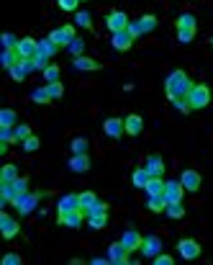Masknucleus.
<instances>
[{
    "mask_svg": "<svg viewBox=\"0 0 213 265\" xmlns=\"http://www.w3.org/2000/svg\"><path fill=\"white\" fill-rule=\"evenodd\" d=\"M95 201H98V196H95V193H90V190H87V193H80V209L87 211Z\"/></svg>",
    "mask_w": 213,
    "mask_h": 265,
    "instance_id": "obj_40",
    "label": "nucleus"
},
{
    "mask_svg": "<svg viewBox=\"0 0 213 265\" xmlns=\"http://www.w3.org/2000/svg\"><path fill=\"white\" fill-rule=\"evenodd\" d=\"M80 3H85V0H80Z\"/></svg>",
    "mask_w": 213,
    "mask_h": 265,
    "instance_id": "obj_53",
    "label": "nucleus"
},
{
    "mask_svg": "<svg viewBox=\"0 0 213 265\" xmlns=\"http://www.w3.org/2000/svg\"><path fill=\"white\" fill-rule=\"evenodd\" d=\"M144 190H146V196H162L164 193V180L162 178H149Z\"/></svg>",
    "mask_w": 213,
    "mask_h": 265,
    "instance_id": "obj_24",
    "label": "nucleus"
},
{
    "mask_svg": "<svg viewBox=\"0 0 213 265\" xmlns=\"http://www.w3.org/2000/svg\"><path fill=\"white\" fill-rule=\"evenodd\" d=\"M36 201H39V193H21L16 201H13V206L18 209L21 216H28V214L36 209Z\"/></svg>",
    "mask_w": 213,
    "mask_h": 265,
    "instance_id": "obj_5",
    "label": "nucleus"
},
{
    "mask_svg": "<svg viewBox=\"0 0 213 265\" xmlns=\"http://www.w3.org/2000/svg\"><path fill=\"white\" fill-rule=\"evenodd\" d=\"M129 255H131V253L126 250L124 242H116V245L108 247V260L116 263V265H126V263H129Z\"/></svg>",
    "mask_w": 213,
    "mask_h": 265,
    "instance_id": "obj_11",
    "label": "nucleus"
},
{
    "mask_svg": "<svg viewBox=\"0 0 213 265\" xmlns=\"http://www.w3.org/2000/svg\"><path fill=\"white\" fill-rule=\"evenodd\" d=\"M18 60H21V54H18L16 49H3V57H0V65H3L5 70H10L13 65H18Z\"/></svg>",
    "mask_w": 213,
    "mask_h": 265,
    "instance_id": "obj_23",
    "label": "nucleus"
},
{
    "mask_svg": "<svg viewBox=\"0 0 213 265\" xmlns=\"http://www.w3.org/2000/svg\"><path fill=\"white\" fill-rule=\"evenodd\" d=\"M18 41H21V39H16L13 34H3V49H16Z\"/></svg>",
    "mask_w": 213,
    "mask_h": 265,
    "instance_id": "obj_48",
    "label": "nucleus"
},
{
    "mask_svg": "<svg viewBox=\"0 0 213 265\" xmlns=\"http://www.w3.org/2000/svg\"><path fill=\"white\" fill-rule=\"evenodd\" d=\"M149 178H151L149 170H146V168H139V170L134 173V178H131V180H134V185H136V188H146Z\"/></svg>",
    "mask_w": 213,
    "mask_h": 265,
    "instance_id": "obj_28",
    "label": "nucleus"
},
{
    "mask_svg": "<svg viewBox=\"0 0 213 265\" xmlns=\"http://www.w3.org/2000/svg\"><path fill=\"white\" fill-rule=\"evenodd\" d=\"M87 214L82 211V209H77V211H70V214H65V216H57V222L62 224V227H70V229H77V227H82V219H85Z\"/></svg>",
    "mask_w": 213,
    "mask_h": 265,
    "instance_id": "obj_13",
    "label": "nucleus"
},
{
    "mask_svg": "<svg viewBox=\"0 0 213 265\" xmlns=\"http://www.w3.org/2000/svg\"><path fill=\"white\" fill-rule=\"evenodd\" d=\"M164 206H167L164 193H162V196H149V201H146V209H149V211H154V214L164 211Z\"/></svg>",
    "mask_w": 213,
    "mask_h": 265,
    "instance_id": "obj_26",
    "label": "nucleus"
},
{
    "mask_svg": "<svg viewBox=\"0 0 213 265\" xmlns=\"http://www.w3.org/2000/svg\"><path fill=\"white\" fill-rule=\"evenodd\" d=\"M21 175H18V168L16 165H5L3 173H0V180H5V183H13V180H18Z\"/></svg>",
    "mask_w": 213,
    "mask_h": 265,
    "instance_id": "obj_29",
    "label": "nucleus"
},
{
    "mask_svg": "<svg viewBox=\"0 0 213 265\" xmlns=\"http://www.w3.org/2000/svg\"><path fill=\"white\" fill-rule=\"evenodd\" d=\"M49 39L57 44V47H70V41L74 39V28H72V26L57 28V31H52V34H49Z\"/></svg>",
    "mask_w": 213,
    "mask_h": 265,
    "instance_id": "obj_14",
    "label": "nucleus"
},
{
    "mask_svg": "<svg viewBox=\"0 0 213 265\" xmlns=\"http://www.w3.org/2000/svg\"><path fill=\"white\" fill-rule=\"evenodd\" d=\"M211 44H213V39H211Z\"/></svg>",
    "mask_w": 213,
    "mask_h": 265,
    "instance_id": "obj_54",
    "label": "nucleus"
},
{
    "mask_svg": "<svg viewBox=\"0 0 213 265\" xmlns=\"http://www.w3.org/2000/svg\"><path fill=\"white\" fill-rule=\"evenodd\" d=\"M0 196H3V201L13 203V201L18 198V190H16V185H13V183H5V180H0Z\"/></svg>",
    "mask_w": 213,
    "mask_h": 265,
    "instance_id": "obj_22",
    "label": "nucleus"
},
{
    "mask_svg": "<svg viewBox=\"0 0 213 265\" xmlns=\"http://www.w3.org/2000/svg\"><path fill=\"white\" fill-rule=\"evenodd\" d=\"M13 131H16V142H23V139L31 137V126H28V124H16Z\"/></svg>",
    "mask_w": 213,
    "mask_h": 265,
    "instance_id": "obj_35",
    "label": "nucleus"
},
{
    "mask_svg": "<svg viewBox=\"0 0 213 265\" xmlns=\"http://www.w3.org/2000/svg\"><path fill=\"white\" fill-rule=\"evenodd\" d=\"M100 65L95 60H90V57H74V70H98Z\"/></svg>",
    "mask_w": 213,
    "mask_h": 265,
    "instance_id": "obj_27",
    "label": "nucleus"
},
{
    "mask_svg": "<svg viewBox=\"0 0 213 265\" xmlns=\"http://www.w3.org/2000/svg\"><path fill=\"white\" fill-rule=\"evenodd\" d=\"M111 44H113V49H118V52H129L131 44H134V36L129 34V28H124V31H116L113 34Z\"/></svg>",
    "mask_w": 213,
    "mask_h": 265,
    "instance_id": "obj_15",
    "label": "nucleus"
},
{
    "mask_svg": "<svg viewBox=\"0 0 213 265\" xmlns=\"http://www.w3.org/2000/svg\"><path fill=\"white\" fill-rule=\"evenodd\" d=\"M129 16L124 10H113V13H108V18H105V26H108V31L111 34H116V31H124V28H129Z\"/></svg>",
    "mask_w": 213,
    "mask_h": 265,
    "instance_id": "obj_4",
    "label": "nucleus"
},
{
    "mask_svg": "<svg viewBox=\"0 0 213 265\" xmlns=\"http://www.w3.org/2000/svg\"><path fill=\"white\" fill-rule=\"evenodd\" d=\"M70 147H72V155H85L87 152V139L85 137H74Z\"/></svg>",
    "mask_w": 213,
    "mask_h": 265,
    "instance_id": "obj_32",
    "label": "nucleus"
},
{
    "mask_svg": "<svg viewBox=\"0 0 213 265\" xmlns=\"http://www.w3.org/2000/svg\"><path fill=\"white\" fill-rule=\"evenodd\" d=\"M177 253L182 260H195L198 255H201V245H198L195 240H180L177 242Z\"/></svg>",
    "mask_w": 213,
    "mask_h": 265,
    "instance_id": "obj_8",
    "label": "nucleus"
},
{
    "mask_svg": "<svg viewBox=\"0 0 213 265\" xmlns=\"http://www.w3.org/2000/svg\"><path fill=\"white\" fill-rule=\"evenodd\" d=\"M67 49H70V52H72L74 57H80V54H82V49H85V41H82V39H77V36H74V39L70 41V47H67Z\"/></svg>",
    "mask_w": 213,
    "mask_h": 265,
    "instance_id": "obj_45",
    "label": "nucleus"
},
{
    "mask_svg": "<svg viewBox=\"0 0 213 265\" xmlns=\"http://www.w3.org/2000/svg\"><path fill=\"white\" fill-rule=\"evenodd\" d=\"M188 100H190L193 111H195V108H206L208 103H211V90H208V85H193L190 93H188Z\"/></svg>",
    "mask_w": 213,
    "mask_h": 265,
    "instance_id": "obj_2",
    "label": "nucleus"
},
{
    "mask_svg": "<svg viewBox=\"0 0 213 265\" xmlns=\"http://www.w3.org/2000/svg\"><path fill=\"white\" fill-rule=\"evenodd\" d=\"M13 185H16L18 196H21V193H28V180H26V178H18V180H13Z\"/></svg>",
    "mask_w": 213,
    "mask_h": 265,
    "instance_id": "obj_50",
    "label": "nucleus"
},
{
    "mask_svg": "<svg viewBox=\"0 0 213 265\" xmlns=\"http://www.w3.org/2000/svg\"><path fill=\"white\" fill-rule=\"evenodd\" d=\"M190 88H193V83H190V78H188L182 70L170 72L167 80H164V90H167V98H170V100H172V98H188Z\"/></svg>",
    "mask_w": 213,
    "mask_h": 265,
    "instance_id": "obj_1",
    "label": "nucleus"
},
{
    "mask_svg": "<svg viewBox=\"0 0 213 265\" xmlns=\"http://www.w3.org/2000/svg\"><path fill=\"white\" fill-rule=\"evenodd\" d=\"M16 52H18L21 57H36V52H39V41L31 39V36H23V39L18 41Z\"/></svg>",
    "mask_w": 213,
    "mask_h": 265,
    "instance_id": "obj_18",
    "label": "nucleus"
},
{
    "mask_svg": "<svg viewBox=\"0 0 213 265\" xmlns=\"http://www.w3.org/2000/svg\"><path fill=\"white\" fill-rule=\"evenodd\" d=\"M70 170H72V173H85V170H90V157H87V152H85V155H72Z\"/></svg>",
    "mask_w": 213,
    "mask_h": 265,
    "instance_id": "obj_21",
    "label": "nucleus"
},
{
    "mask_svg": "<svg viewBox=\"0 0 213 265\" xmlns=\"http://www.w3.org/2000/svg\"><path fill=\"white\" fill-rule=\"evenodd\" d=\"M154 263H157V265H172V258L164 255V253H159V255L154 258Z\"/></svg>",
    "mask_w": 213,
    "mask_h": 265,
    "instance_id": "obj_51",
    "label": "nucleus"
},
{
    "mask_svg": "<svg viewBox=\"0 0 213 265\" xmlns=\"http://www.w3.org/2000/svg\"><path fill=\"white\" fill-rule=\"evenodd\" d=\"M90 21H93V18H90V13H87V10H77V13H74V23H77V26L90 28V26H93Z\"/></svg>",
    "mask_w": 213,
    "mask_h": 265,
    "instance_id": "obj_38",
    "label": "nucleus"
},
{
    "mask_svg": "<svg viewBox=\"0 0 213 265\" xmlns=\"http://www.w3.org/2000/svg\"><path fill=\"white\" fill-rule=\"evenodd\" d=\"M21 147H23V152H36V150H39V137H34V134H31L28 139H23V142H21Z\"/></svg>",
    "mask_w": 213,
    "mask_h": 265,
    "instance_id": "obj_44",
    "label": "nucleus"
},
{
    "mask_svg": "<svg viewBox=\"0 0 213 265\" xmlns=\"http://www.w3.org/2000/svg\"><path fill=\"white\" fill-rule=\"evenodd\" d=\"M87 216H100V214H108V203H103V201H95L90 209L85 211Z\"/></svg>",
    "mask_w": 213,
    "mask_h": 265,
    "instance_id": "obj_36",
    "label": "nucleus"
},
{
    "mask_svg": "<svg viewBox=\"0 0 213 265\" xmlns=\"http://www.w3.org/2000/svg\"><path fill=\"white\" fill-rule=\"evenodd\" d=\"M77 209H80V196H74V193L62 196V198H59V203H57V214L59 216H65L70 211H77Z\"/></svg>",
    "mask_w": 213,
    "mask_h": 265,
    "instance_id": "obj_10",
    "label": "nucleus"
},
{
    "mask_svg": "<svg viewBox=\"0 0 213 265\" xmlns=\"http://www.w3.org/2000/svg\"><path fill=\"white\" fill-rule=\"evenodd\" d=\"M103 131H105V134H108L111 139H118V137H124L126 124H124V119H116V116H111V119H105Z\"/></svg>",
    "mask_w": 213,
    "mask_h": 265,
    "instance_id": "obj_9",
    "label": "nucleus"
},
{
    "mask_svg": "<svg viewBox=\"0 0 213 265\" xmlns=\"http://www.w3.org/2000/svg\"><path fill=\"white\" fill-rule=\"evenodd\" d=\"M31 100H34V103H49V100H52V95H49V90H47V85L36 88V90L31 93Z\"/></svg>",
    "mask_w": 213,
    "mask_h": 265,
    "instance_id": "obj_31",
    "label": "nucleus"
},
{
    "mask_svg": "<svg viewBox=\"0 0 213 265\" xmlns=\"http://www.w3.org/2000/svg\"><path fill=\"white\" fill-rule=\"evenodd\" d=\"M172 106H175L180 113H190V111H193V106H190L188 98H172Z\"/></svg>",
    "mask_w": 213,
    "mask_h": 265,
    "instance_id": "obj_42",
    "label": "nucleus"
},
{
    "mask_svg": "<svg viewBox=\"0 0 213 265\" xmlns=\"http://www.w3.org/2000/svg\"><path fill=\"white\" fill-rule=\"evenodd\" d=\"M47 90H49V95H52V100H57V98H62L65 95V85L62 83H47Z\"/></svg>",
    "mask_w": 213,
    "mask_h": 265,
    "instance_id": "obj_34",
    "label": "nucleus"
},
{
    "mask_svg": "<svg viewBox=\"0 0 213 265\" xmlns=\"http://www.w3.org/2000/svg\"><path fill=\"white\" fill-rule=\"evenodd\" d=\"M0 126H16V113H13L10 108L0 111Z\"/></svg>",
    "mask_w": 213,
    "mask_h": 265,
    "instance_id": "obj_37",
    "label": "nucleus"
},
{
    "mask_svg": "<svg viewBox=\"0 0 213 265\" xmlns=\"http://www.w3.org/2000/svg\"><path fill=\"white\" fill-rule=\"evenodd\" d=\"M108 224V214H100V216H87V227L90 229H103Z\"/></svg>",
    "mask_w": 213,
    "mask_h": 265,
    "instance_id": "obj_33",
    "label": "nucleus"
},
{
    "mask_svg": "<svg viewBox=\"0 0 213 265\" xmlns=\"http://www.w3.org/2000/svg\"><path fill=\"white\" fill-rule=\"evenodd\" d=\"M124 124H126V134H129V137H139L142 129H144V119H142V116H136V113L126 116Z\"/></svg>",
    "mask_w": 213,
    "mask_h": 265,
    "instance_id": "obj_19",
    "label": "nucleus"
},
{
    "mask_svg": "<svg viewBox=\"0 0 213 265\" xmlns=\"http://www.w3.org/2000/svg\"><path fill=\"white\" fill-rule=\"evenodd\" d=\"M139 253H142L144 258H151V260H154V258L162 253V240L157 237V234H149V237H144Z\"/></svg>",
    "mask_w": 213,
    "mask_h": 265,
    "instance_id": "obj_7",
    "label": "nucleus"
},
{
    "mask_svg": "<svg viewBox=\"0 0 213 265\" xmlns=\"http://www.w3.org/2000/svg\"><path fill=\"white\" fill-rule=\"evenodd\" d=\"M8 72H10V78H13V80H18V83H21V80H23V78L28 75V72H26V70L21 67V62H18V65H13V67H10Z\"/></svg>",
    "mask_w": 213,
    "mask_h": 265,
    "instance_id": "obj_47",
    "label": "nucleus"
},
{
    "mask_svg": "<svg viewBox=\"0 0 213 265\" xmlns=\"http://www.w3.org/2000/svg\"><path fill=\"white\" fill-rule=\"evenodd\" d=\"M164 214L170 219H182L185 216V209H182V203H167L164 206Z\"/></svg>",
    "mask_w": 213,
    "mask_h": 265,
    "instance_id": "obj_30",
    "label": "nucleus"
},
{
    "mask_svg": "<svg viewBox=\"0 0 213 265\" xmlns=\"http://www.w3.org/2000/svg\"><path fill=\"white\" fill-rule=\"evenodd\" d=\"M57 3H59V8H62V10H77L80 0H57Z\"/></svg>",
    "mask_w": 213,
    "mask_h": 265,
    "instance_id": "obj_49",
    "label": "nucleus"
},
{
    "mask_svg": "<svg viewBox=\"0 0 213 265\" xmlns=\"http://www.w3.org/2000/svg\"><path fill=\"white\" fill-rule=\"evenodd\" d=\"M182 196H185V188H182L180 180H167L164 183V201L167 203H182Z\"/></svg>",
    "mask_w": 213,
    "mask_h": 265,
    "instance_id": "obj_6",
    "label": "nucleus"
},
{
    "mask_svg": "<svg viewBox=\"0 0 213 265\" xmlns=\"http://www.w3.org/2000/svg\"><path fill=\"white\" fill-rule=\"evenodd\" d=\"M146 170H149L151 178H162V173H164V160H162L159 155H151V157L146 160Z\"/></svg>",
    "mask_w": 213,
    "mask_h": 265,
    "instance_id": "obj_20",
    "label": "nucleus"
},
{
    "mask_svg": "<svg viewBox=\"0 0 213 265\" xmlns=\"http://www.w3.org/2000/svg\"><path fill=\"white\" fill-rule=\"evenodd\" d=\"M154 28H157V18L154 16H142L139 21H131L129 23V34L136 39V36H142V34L154 31Z\"/></svg>",
    "mask_w": 213,
    "mask_h": 265,
    "instance_id": "obj_3",
    "label": "nucleus"
},
{
    "mask_svg": "<svg viewBox=\"0 0 213 265\" xmlns=\"http://www.w3.org/2000/svg\"><path fill=\"white\" fill-rule=\"evenodd\" d=\"M180 183L185 190H190V193H195L198 188H201V173H195V170H185L180 175Z\"/></svg>",
    "mask_w": 213,
    "mask_h": 265,
    "instance_id": "obj_17",
    "label": "nucleus"
},
{
    "mask_svg": "<svg viewBox=\"0 0 213 265\" xmlns=\"http://www.w3.org/2000/svg\"><path fill=\"white\" fill-rule=\"evenodd\" d=\"M57 49H59V47H57V44H54L52 39H41V41H39V52H36V54L54 57V54H57Z\"/></svg>",
    "mask_w": 213,
    "mask_h": 265,
    "instance_id": "obj_25",
    "label": "nucleus"
},
{
    "mask_svg": "<svg viewBox=\"0 0 213 265\" xmlns=\"http://www.w3.org/2000/svg\"><path fill=\"white\" fill-rule=\"evenodd\" d=\"M177 28H195V16L193 13H182L177 18Z\"/></svg>",
    "mask_w": 213,
    "mask_h": 265,
    "instance_id": "obj_39",
    "label": "nucleus"
},
{
    "mask_svg": "<svg viewBox=\"0 0 213 265\" xmlns=\"http://www.w3.org/2000/svg\"><path fill=\"white\" fill-rule=\"evenodd\" d=\"M41 75H44V80H47V83H57V80H59V67H57V65H49L47 70L41 72Z\"/></svg>",
    "mask_w": 213,
    "mask_h": 265,
    "instance_id": "obj_43",
    "label": "nucleus"
},
{
    "mask_svg": "<svg viewBox=\"0 0 213 265\" xmlns=\"http://www.w3.org/2000/svg\"><path fill=\"white\" fill-rule=\"evenodd\" d=\"M18 222H16V219H13V216H8L5 211L3 214H0V232H3V237L5 240H13V237H16V234H18Z\"/></svg>",
    "mask_w": 213,
    "mask_h": 265,
    "instance_id": "obj_12",
    "label": "nucleus"
},
{
    "mask_svg": "<svg viewBox=\"0 0 213 265\" xmlns=\"http://www.w3.org/2000/svg\"><path fill=\"white\" fill-rule=\"evenodd\" d=\"M177 39L180 44H190L195 39V28H177Z\"/></svg>",
    "mask_w": 213,
    "mask_h": 265,
    "instance_id": "obj_41",
    "label": "nucleus"
},
{
    "mask_svg": "<svg viewBox=\"0 0 213 265\" xmlns=\"http://www.w3.org/2000/svg\"><path fill=\"white\" fill-rule=\"evenodd\" d=\"M121 242L126 245V250L129 253H136V250H142V242H144V237L136 229H126L124 232V237H121Z\"/></svg>",
    "mask_w": 213,
    "mask_h": 265,
    "instance_id": "obj_16",
    "label": "nucleus"
},
{
    "mask_svg": "<svg viewBox=\"0 0 213 265\" xmlns=\"http://www.w3.org/2000/svg\"><path fill=\"white\" fill-rule=\"evenodd\" d=\"M0 139L3 142H16V131H13V126H0Z\"/></svg>",
    "mask_w": 213,
    "mask_h": 265,
    "instance_id": "obj_46",
    "label": "nucleus"
},
{
    "mask_svg": "<svg viewBox=\"0 0 213 265\" xmlns=\"http://www.w3.org/2000/svg\"><path fill=\"white\" fill-rule=\"evenodd\" d=\"M3 263H5V265H18V263H21V258L10 253V255H5V258H3Z\"/></svg>",
    "mask_w": 213,
    "mask_h": 265,
    "instance_id": "obj_52",
    "label": "nucleus"
}]
</instances>
